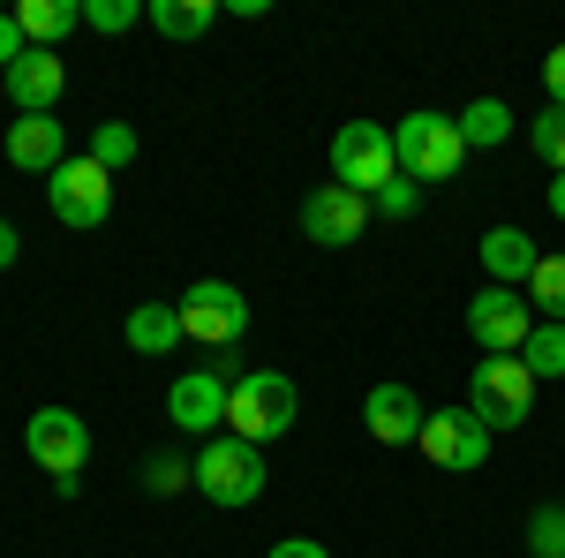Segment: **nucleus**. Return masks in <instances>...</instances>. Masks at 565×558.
I'll return each mask as SVG.
<instances>
[{"mask_svg": "<svg viewBox=\"0 0 565 558\" xmlns=\"http://www.w3.org/2000/svg\"><path fill=\"white\" fill-rule=\"evenodd\" d=\"M264 445H242L234 430H218V438H204V453L189 461V491H204L212 506H226V514H242V506H257L264 498Z\"/></svg>", "mask_w": 565, "mask_h": 558, "instance_id": "nucleus-1", "label": "nucleus"}, {"mask_svg": "<svg viewBox=\"0 0 565 558\" xmlns=\"http://www.w3.org/2000/svg\"><path fill=\"white\" fill-rule=\"evenodd\" d=\"M295 415H302V392H295V378H279V370H242L234 392H226V430L242 445H279L295 430Z\"/></svg>", "mask_w": 565, "mask_h": 558, "instance_id": "nucleus-2", "label": "nucleus"}, {"mask_svg": "<svg viewBox=\"0 0 565 558\" xmlns=\"http://www.w3.org/2000/svg\"><path fill=\"white\" fill-rule=\"evenodd\" d=\"M392 151H399V173H407V181H452L460 159H468L460 122H452V114H430V106H415V114L392 122Z\"/></svg>", "mask_w": 565, "mask_h": 558, "instance_id": "nucleus-3", "label": "nucleus"}, {"mask_svg": "<svg viewBox=\"0 0 565 558\" xmlns=\"http://www.w3.org/2000/svg\"><path fill=\"white\" fill-rule=\"evenodd\" d=\"M527 408H535V378H527L521 355H490V362H476V378H468V415H476L490 438H498V430H521Z\"/></svg>", "mask_w": 565, "mask_h": 558, "instance_id": "nucleus-4", "label": "nucleus"}, {"mask_svg": "<svg viewBox=\"0 0 565 558\" xmlns=\"http://www.w3.org/2000/svg\"><path fill=\"white\" fill-rule=\"evenodd\" d=\"M332 181L354 189V197H377L385 181H399V151H392L385 122H348L332 136Z\"/></svg>", "mask_w": 565, "mask_h": 558, "instance_id": "nucleus-5", "label": "nucleus"}, {"mask_svg": "<svg viewBox=\"0 0 565 558\" xmlns=\"http://www.w3.org/2000/svg\"><path fill=\"white\" fill-rule=\"evenodd\" d=\"M174 309H181V333L196 347H218V355L242 347V333H249V295H242L234 280H196Z\"/></svg>", "mask_w": 565, "mask_h": 558, "instance_id": "nucleus-6", "label": "nucleus"}, {"mask_svg": "<svg viewBox=\"0 0 565 558\" xmlns=\"http://www.w3.org/2000/svg\"><path fill=\"white\" fill-rule=\"evenodd\" d=\"M45 204H53V219H61V227L90 234V227H106V212H114V173L84 151V159H68V167L45 181Z\"/></svg>", "mask_w": 565, "mask_h": 558, "instance_id": "nucleus-7", "label": "nucleus"}, {"mask_svg": "<svg viewBox=\"0 0 565 558\" xmlns=\"http://www.w3.org/2000/svg\"><path fill=\"white\" fill-rule=\"evenodd\" d=\"M226 392H234V378H226L218 362L181 370L174 386H167V423H174L181 438H218V430H226Z\"/></svg>", "mask_w": 565, "mask_h": 558, "instance_id": "nucleus-8", "label": "nucleus"}, {"mask_svg": "<svg viewBox=\"0 0 565 558\" xmlns=\"http://www.w3.org/2000/svg\"><path fill=\"white\" fill-rule=\"evenodd\" d=\"M23 445H31V461H39L53 483L90 468V423L76 408H39V415L23 423Z\"/></svg>", "mask_w": 565, "mask_h": 558, "instance_id": "nucleus-9", "label": "nucleus"}, {"mask_svg": "<svg viewBox=\"0 0 565 558\" xmlns=\"http://www.w3.org/2000/svg\"><path fill=\"white\" fill-rule=\"evenodd\" d=\"M423 461L445 475H476L482 461H490V430L468 415V408H430V423H423Z\"/></svg>", "mask_w": 565, "mask_h": 558, "instance_id": "nucleus-10", "label": "nucleus"}, {"mask_svg": "<svg viewBox=\"0 0 565 558\" xmlns=\"http://www.w3.org/2000/svg\"><path fill=\"white\" fill-rule=\"evenodd\" d=\"M527 333H535V309H527L521 287H482V295L468 302V340H476L482 355H521Z\"/></svg>", "mask_w": 565, "mask_h": 558, "instance_id": "nucleus-11", "label": "nucleus"}, {"mask_svg": "<svg viewBox=\"0 0 565 558\" xmlns=\"http://www.w3.org/2000/svg\"><path fill=\"white\" fill-rule=\"evenodd\" d=\"M362 227H370V197H354L340 181H324V189L302 197V234L317 250H348V242H362Z\"/></svg>", "mask_w": 565, "mask_h": 558, "instance_id": "nucleus-12", "label": "nucleus"}, {"mask_svg": "<svg viewBox=\"0 0 565 558\" xmlns=\"http://www.w3.org/2000/svg\"><path fill=\"white\" fill-rule=\"evenodd\" d=\"M0 84H8V98H15V114H53L61 91H68V61H61L53 45H31Z\"/></svg>", "mask_w": 565, "mask_h": 558, "instance_id": "nucleus-13", "label": "nucleus"}, {"mask_svg": "<svg viewBox=\"0 0 565 558\" xmlns=\"http://www.w3.org/2000/svg\"><path fill=\"white\" fill-rule=\"evenodd\" d=\"M8 167L53 181V173L68 167V129H61L53 114H15V129H8Z\"/></svg>", "mask_w": 565, "mask_h": 558, "instance_id": "nucleus-14", "label": "nucleus"}, {"mask_svg": "<svg viewBox=\"0 0 565 558\" xmlns=\"http://www.w3.org/2000/svg\"><path fill=\"white\" fill-rule=\"evenodd\" d=\"M423 423H430V408L407 386H370V400H362V430H370L377 445H415Z\"/></svg>", "mask_w": 565, "mask_h": 558, "instance_id": "nucleus-15", "label": "nucleus"}, {"mask_svg": "<svg viewBox=\"0 0 565 558\" xmlns=\"http://www.w3.org/2000/svg\"><path fill=\"white\" fill-rule=\"evenodd\" d=\"M535 264H543V250L527 242L521 227H490V234H482V272H490V287H521L527 295Z\"/></svg>", "mask_w": 565, "mask_h": 558, "instance_id": "nucleus-16", "label": "nucleus"}, {"mask_svg": "<svg viewBox=\"0 0 565 558\" xmlns=\"http://www.w3.org/2000/svg\"><path fill=\"white\" fill-rule=\"evenodd\" d=\"M121 340H129L136 355H174L189 333H181V309H174V302H136L129 325H121Z\"/></svg>", "mask_w": 565, "mask_h": 558, "instance_id": "nucleus-17", "label": "nucleus"}, {"mask_svg": "<svg viewBox=\"0 0 565 558\" xmlns=\"http://www.w3.org/2000/svg\"><path fill=\"white\" fill-rule=\"evenodd\" d=\"M8 15L23 23V39H31V45H61L68 31H84V0H15Z\"/></svg>", "mask_w": 565, "mask_h": 558, "instance_id": "nucleus-18", "label": "nucleus"}, {"mask_svg": "<svg viewBox=\"0 0 565 558\" xmlns=\"http://www.w3.org/2000/svg\"><path fill=\"white\" fill-rule=\"evenodd\" d=\"M452 122H460V144H468V151H498V144L513 136V106H505V98H476V106H460Z\"/></svg>", "mask_w": 565, "mask_h": 558, "instance_id": "nucleus-19", "label": "nucleus"}, {"mask_svg": "<svg viewBox=\"0 0 565 558\" xmlns=\"http://www.w3.org/2000/svg\"><path fill=\"white\" fill-rule=\"evenodd\" d=\"M218 23V0H151V31L159 39H204Z\"/></svg>", "mask_w": 565, "mask_h": 558, "instance_id": "nucleus-20", "label": "nucleus"}, {"mask_svg": "<svg viewBox=\"0 0 565 558\" xmlns=\"http://www.w3.org/2000/svg\"><path fill=\"white\" fill-rule=\"evenodd\" d=\"M521 362H527V378H535V386H543V378H565V325H543V317H535Z\"/></svg>", "mask_w": 565, "mask_h": 558, "instance_id": "nucleus-21", "label": "nucleus"}, {"mask_svg": "<svg viewBox=\"0 0 565 558\" xmlns=\"http://www.w3.org/2000/svg\"><path fill=\"white\" fill-rule=\"evenodd\" d=\"M527 309H535L543 325H565V257L535 264V280H527Z\"/></svg>", "mask_w": 565, "mask_h": 558, "instance_id": "nucleus-22", "label": "nucleus"}, {"mask_svg": "<svg viewBox=\"0 0 565 558\" xmlns=\"http://www.w3.org/2000/svg\"><path fill=\"white\" fill-rule=\"evenodd\" d=\"M527 151H535L551 173H565V106H543V114L527 122Z\"/></svg>", "mask_w": 565, "mask_h": 558, "instance_id": "nucleus-23", "label": "nucleus"}, {"mask_svg": "<svg viewBox=\"0 0 565 558\" xmlns=\"http://www.w3.org/2000/svg\"><path fill=\"white\" fill-rule=\"evenodd\" d=\"M136 151H143V144H136L129 122H98V129H90V159H98L106 173H121V167L136 159Z\"/></svg>", "mask_w": 565, "mask_h": 558, "instance_id": "nucleus-24", "label": "nucleus"}, {"mask_svg": "<svg viewBox=\"0 0 565 558\" xmlns=\"http://www.w3.org/2000/svg\"><path fill=\"white\" fill-rule=\"evenodd\" d=\"M143 491L151 498H181L189 491V461L181 453H143Z\"/></svg>", "mask_w": 565, "mask_h": 558, "instance_id": "nucleus-25", "label": "nucleus"}, {"mask_svg": "<svg viewBox=\"0 0 565 558\" xmlns=\"http://www.w3.org/2000/svg\"><path fill=\"white\" fill-rule=\"evenodd\" d=\"M143 15H151L143 0H84V31H106V39L129 31V23H143Z\"/></svg>", "mask_w": 565, "mask_h": 558, "instance_id": "nucleus-26", "label": "nucleus"}, {"mask_svg": "<svg viewBox=\"0 0 565 558\" xmlns=\"http://www.w3.org/2000/svg\"><path fill=\"white\" fill-rule=\"evenodd\" d=\"M527 551L565 558V506H535V514H527Z\"/></svg>", "mask_w": 565, "mask_h": 558, "instance_id": "nucleus-27", "label": "nucleus"}, {"mask_svg": "<svg viewBox=\"0 0 565 558\" xmlns=\"http://www.w3.org/2000/svg\"><path fill=\"white\" fill-rule=\"evenodd\" d=\"M377 204H385V219H415V212H423V181H407V173H399V181L377 189Z\"/></svg>", "mask_w": 565, "mask_h": 558, "instance_id": "nucleus-28", "label": "nucleus"}, {"mask_svg": "<svg viewBox=\"0 0 565 558\" xmlns=\"http://www.w3.org/2000/svg\"><path fill=\"white\" fill-rule=\"evenodd\" d=\"M23 53H31V39H23V23H15V15L0 8V76H8V69H15Z\"/></svg>", "mask_w": 565, "mask_h": 558, "instance_id": "nucleus-29", "label": "nucleus"}, {"mask_svg": "<svg viewBox=\"0 0 565 558\" xmlns=\"http://www.w3.org/2000/svg\"><path fill=\"white\" fill-rule=\"evenodd\" d=\"M543 91H551V106H565V45H551V61H543Z\"/></svg>", "mask_w": 565, "mask_h": 558, "instance_id": "nucleus-30", "label": "nucleus"}, {"mask_svg": "<svg viewBox=\"0 0 565 558\" xmlns=\"http://www.w3.org/2000/svg\"><path fill=\"white\" fill-rule=\"evenodd\" d=\"M264 558H324V544H309V536H287V544H271Z\"/></svg>", "mask_w": 565, "mask_h": 558, "instance_id": "nucleus-31", "label": "nucleus"}, {"mask_svg": "<svg viewBox=\"0 0 565 558\" xmlns=\"http://www.w3.org/2000/svg\"><path fill=\"white\" fill-rule=\"evenodd\" d=\"M15 257H23V234H15V227L0 219V272H15Z\"/></svg>", "mask_w": 565, "mask_h": 558, "instance_id": "nucleus-32", "label": "nucleus"}, {"mask_svg": "<svg viewBox=\"0 0 565 558\" xmlns=\"http://www.w3.org/2000/svg\"><path fill=\"white\" fill-rule=\"evenodd\" d=\"M551 212L565 219V173H551Z\"/></svg>", "mask_w": 565, "mask_h": 558, "instance_id": "nucleus-33", "label": "nucleus"}]
</instances>
